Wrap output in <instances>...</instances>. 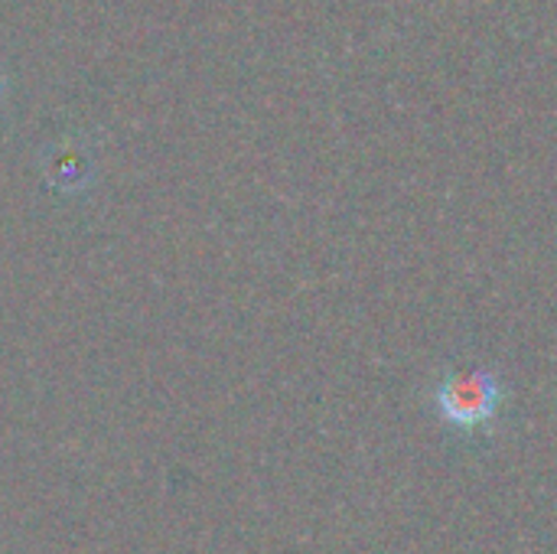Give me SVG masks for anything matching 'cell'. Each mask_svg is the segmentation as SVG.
I'll list each match as a JSON object with an SVG mask.
<instances>
[{"label": "cell", "mask_w": 557, "mask_h": 554, "mask_svg": "<svg viewBox=\"0 0 557 554\" xmlns=\"http://www.w3.org/2000/svg\"><path fill=\"white\" fill-rule=\"evenodd\" d=\"M3 91H7V82H3V72H0V101H3Z\"/></svg>", "instance_id": "3"}, {"label": "cell", "mask_w": 557, "mask_h": 554, "mask_svg": "<svg viewBox=\"0 0 557 554\" xmlns=\"http://www.w3.org/2000/svg\"><path fill=\"white\" fill-rule=\"evenodd\" d=\"M437 411L447 424L454 428H483L496 418L503 405V385L493 372L486 369H470V372H450L434 392Z\"/></svg>", "instance_id": "1"}, {"label": "cell", "mask_w": 557, "mask_h": 554, "mask_svg": "<svg viewBox=\"0 0 557 554\" xmlns=\"http://www.w3.org/2000/svg\"><path fill=\"white\" fill-rule=\"evenodd\" d=\"M46 163V173H49V183H55V189H65V193H78L91 183L95 176V167H91V157L82 150V144L75 140H62L49 150V160Z\"/></svg>", "instance_id": "2"}]
</instances>
